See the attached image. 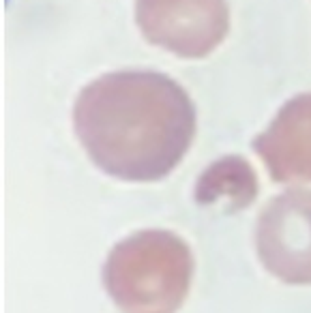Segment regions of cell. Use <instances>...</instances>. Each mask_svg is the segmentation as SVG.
<instances>
[{
	"label": "cell",
	"instance_id": "5b68a950",
	"mask_svg": "<svg viewBox=\"0 0 311 313\" xmlns=\"http://www.w3.org/2000/svg\"><path fill=\"white\" fill-rule=\"evenodd\" d=\"M253 150L275 183H311V93L283 103Z\"/></svg>",
	"mask_w": 311,
	"mask_h": 313
},
{
	"label": "cell",
	"instance_id": "277c9868",
	"mask_svg": "<svg viewBox=\"0 0 311 313\" xmlns=\"http://www.w3.org/2000/svg\"><path fill=\"white\" fill-rule=\"evenodd\" d=\"M255 247L264 268L283 283H311V189H288L262 208Z\"/></svg>",
	"mask_w": 311,
	"mask_h": 313
},
{
	"label": "cell",
	"instance_id": "3957f363",
	"mask_svg": "<svg viewBox=\"0 0 311 313\" xmlns=\"http://www.w3.org/2000/svg\"><path fill=\"white\" fill-rule=\"evenodd\" d=\"M142 37L180 58H204L230 32L227 0H135Z\"/></svg>",
	"mask_w": 311,
	"mask_h": 313
},
{
	"label": "cell",
	"instance_id": "6da1fadb",
	"mask_svg": "<svg viewBox=\"0 0 311 313\" xmlns=\"http://www.w3.org/2000/svg\"><path fill=\"white\" fill-rule=\"evenodd\" d=\"M196 105L178 82L148 69L114 71L82 88L73 127L93 163L129 183L166 178L196 136Z\"/></svg>",
	"mask_w": 311,
	"mask_h": 313
},
{
	"label": "cell",
	"instance_id": "7a4b0ae2",
	"mask_svg": "<svg viewBox=\"0 0 311 313\" xmlns=\"http://www.w3.org/2000/svg\"><path fill=\"white\" fill-rule=\"evenodd\" d=\"M193 271V253L180 236L142 230L109 251L103 285L123 313H174L187 298Z\"/></svg>",
	"mask_w": 311,
	"mask_h": 313
}]
</instances>
